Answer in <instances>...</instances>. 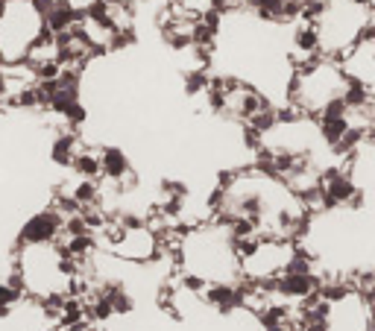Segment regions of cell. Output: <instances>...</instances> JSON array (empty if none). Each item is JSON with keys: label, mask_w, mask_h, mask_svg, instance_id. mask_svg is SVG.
<instances>
[{"label": "cell", "mask_w": 375, "mask_h": 331, "mask_svg": "<svg viewBox=\"0 0 375 331\" xmlns=\"http://www.w3.org/2000/svg\"><path fill=\"white\" fill-rule=\"evenodd\" d=\"M173 270L203 293L214 288H241V244L235 229L217 217L164 238Z\"/></svg>", "instance_id": "obj_1"}, {"label": "cell", "mask_w": 375, "mask_h": 331, "mask_svg": "<svg viewBox=\"0 0 375 331\" xmlns=\"http://www.w3.org/2000/svg\"><path fill=\"white\" fill-rule=\"evenodd\" d=\"M352 82L343 74L340 59L314 56L302 65H296V74L287 94V109L308 114L314 121H322L352 100Z\"/></svg>", "instance_id": "obj_2"}, {"label": "cell", "mask_w": 375, "mask_h": 331, "mask_svg": "<svg viewBox=\"0 0 375 331\" xmlns=\"http://www.w3.org/2000/svg\"><path fill=\"white\" fill-rule=\"evenodd\" d=\"M375 27V15L364 0H317L308 15L317 56L340 59L364 33Z\"/></svg>", "instance_id": "obj_3"}, {"label": "cell", "mask_w": 375, "mask_h": 331, "mask_svg": "<svg viewBox=\"0 0 375 331\" xmlns=\"http://www.w3.org/2000/svg\"><path fill=\"white\" fill-rule=\"evenodd\" d=\"M305 261V249L293 238H253L241 244V285L273 288Z\"/></svg>", "instance_id": "obj_4"}, {"label": "cell", "mask_w": 375, "mask_h": 331, "mask_svg": "<svg viewBox=\"0 0 375 331\" xmlns=\"http://www.w3.org/2000/svg\"><path fill=\"white\" fill-rule=\"evenodd\" d=\"M340 65L355 91L375 97V27L349 47L340 56Z\"/></svg>", "instance_id": "obj_5"}, {"label": "cell", "mask_w": 375, "mask_h": 331, "mask_svg": "<svg viewBox=\"0 0 375 331\" xmlns=\"http://www.w3.org/2000/svg\"><path fill=\"white\" fill-rule=\"evenodd\" d=\"M65 234V217L56 208H44L36 211L30 220H23L15 246H44V244H56Z\"/></svg>", "instance_id": "obj_6"}, {"label": "cell", "mask_w": 375, "mask_h": 331, "mask_svg": "<svg viewBox=\"0 0 375 331\" xmlns=\"http://www.w3.org/2000/svg\"><path fill=\"white\" fill-rule=\"evenodd\" d=\"M80 138L73 135V132H59L56 138H53V147H50V158H53L59 168H70L73 164V158L80 156Z\"/></svg>", "instance_id": "obj_7"}, {"label": "cell", "mask_w": 375, "mask_h": 331, "mask_svg": "<svg viewBox=\"0 0 375 331\" xmlns=\"http://www.w3.org/2000/svg\"><path fill=\"white\" fill-rule=\"evenodd\" d=\"M369 331H375V302H369Z\"/></svg>", "instance_id": "obj_8"}, {"label": "cell", "mask_w": 375, "mask_h": 331, "mask_svg": "<svg viewBox=\"0 0 375 331\" xmlns=\"http://www.w3.org/2000/svg\"><path fill=\"white\" fill-rule=\"evenodd\" d=\"M6 9H9V0H0V18L6 15Z\"/></svg>", "instance_id": "obj_9"}, {"label": "cell", "mask_w": 375, "mask_h": 331, "mask_svg": "<svg viewBox=\"0 0 375 331\" xmlns=\"http://www.w3.org/2000/svg\"><path fill=\"white\" fill-rule=\"evenodd\" d=\"M9 4H27V0H9Z\"/></svg>", "instance_id": "obj_10"}, {"label": "cell", "mask_w": 375, "mask_h": 331, "mask_svg": "<svg viewBox=\"0 0 375 331\" xmlns=\"http://www.w3.org/2000/svg\"><path fill=\"white\" fill-rule=\"evenodd\" d=\"M0 106H4V97H0Z\"/></svg>", "instance_id": "obj_11"}]
</instances>
